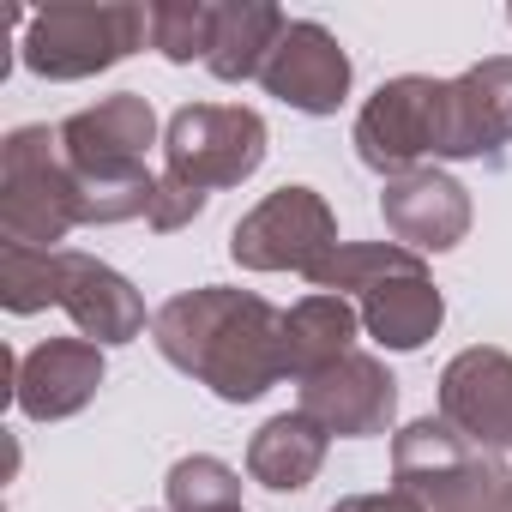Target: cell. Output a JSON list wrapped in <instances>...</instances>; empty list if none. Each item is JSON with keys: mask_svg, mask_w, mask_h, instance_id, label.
Wrapping results in <instances>:
<instances>
[{"mask_svg": "<svg viewBox=\"0 0 512 512\" xmlns=\"http://www.w3.org/2000/svg\"><path fill=\"white\" fill-rule=\"evenodd\" d=\"M332 247H338V223L314 187H278L229 235L235 266H247V272H302L308 278Z\"/></svg>", "mask_w": 512, "mask_h": 512, "instance_id": "obj_7", "label": "cell"}, {"mask_svg": "<svg viewBox=\"0 0 512 512\" xmlns=\"http://www.w3.org/2000/svg\"><path fill=\"white\" fill-rule=\"evenodd\" d=\"M151 43L169 55V61H205L211 43H217V7H151Z\"/></svg>", "mask_w": 512, "mask_h": 512, "instance_id": "obj_23", "label": "cell"}, {"mask_svg": "<svg viewBox=\"0 0 512 512\" xmlns=\"http://www.w3.org/2000/svg\"><path fill=\"white\" fill-rule=\"evenodd\" d=\"M440 422H452L482 452L512 446V356L482 344L452 356L440 374Z\"/></svg>", "mask_w": 512, "mask_h": 512, "instance_id": "obj_10", "label": "cell"}, {"mask_svg": "<svg viewBox=\"0 0 512 512\" xmlns=\"http://www.w3.org/2000/svg\"><path fill=\"white\" fill-rule=\"evenodd\" d=\"M446 103V133L440 157H482L512 139V61H482L464 79L440 85Z\"/></svg>", "mask_w": 512, "mask_h": 512, "instance_id": "obj_15", "label": "cell"}, {"mask_svg": "<svg viewBox=\"0 0 512 512\" xmlns=\"http://www.w3.org/2000/svg\"><path fill=\"white\" fill-rule=\"evenodd\" d=\"M103 386V350L91 338H49L19 362L13 398L31 422H61L73 410H85Z\"/></svg>", "mask_w": 512, "mask_h": 512, "instance_id": "obj_14", "label": "cell"}, {"mask_svg": "<svg viewBox=\"0 0 512 512\" xmlns=\"http://www.w3.org/2000/svg\"><path fill=\"white\" fill-rule=\"evenodd\" d=\"M55 133H61V157L79 181V223H127V217L151 211L157 175L145 169V145L157 133V115L145 97H133V91L103 97L97 109H79Z\"/></svg>", "mask_w": 512, "mask_h": 512, "instance_id": "obj_2", "label": "cell"}, {"mask_svg": "<svg viewBox=\"0 0 512 512\" xmlns=\"http://www.w3.org/2000/svg\"><path fill=\"white\" fill-rule=\"evenodd\" d=\"M380 217L386 229L398 235V247L410 253H440V247H458L464 229H470V199L452 175L440 169H410V175H392L386 193H380Z\"/></svg>", "mask_w": 512, "mask_h": 512, "instance_id": "obj_12", "label": "cell"}, {"mask_svg": "<svg viewBox=\"0 0 512 512\" xmlns=\"http://www.w3.org/2000/svg\"><path fill=\"white\" fill-rule=\"evenodd\" d=\"M151 37L145 7H55L31 19L25 67L43 79H85L97 67H115Z\"/></svg>", "mask_w": 512, "mask_h": 512, "instance_id": "obj_6", "label": "cell"}, {"mask_svg": "<svg viewBox=\"0 0 512 512\" xmlns=\"http://www.w3.org/2000/svg\"><path fill=\"white\" fill-rule=\"evenodd\" d=\"M284 13L278 7H217V43L205 55V67L217 79H260L272 43L284 37Z\"/></svg>", "mask_w": 512, "mask_h": 512, "instance_id": "obj_19", "label": "cell"}, {"mask_svg": "<svg viewBox=\"0 0 512 512\" xmlns=\"http://www.w3.org/2000/svg\"><path fill=\"white\" fill-rule=\"evenodd\" d=\"M404 272H422V253H410V247H398V241H338L326 260L308 272V284L320 290V296H344V290H374V284H386V278H404Z\"/></svg>", "mask_w": 512, "mask_h": 512, "instance_id": "obj_20", "label": "cell"}, {"mask_svg": "<svg viewBox=\"0 0 512 512\" xmlns=\"http://www.w3.org/2000/svg\"><path fill=\"white\" fill-rule=\"evenodd\" d=\"M398 410V380L386 374V362L350 350L332 368L302 380V416H314L326 434L362 440V434H386Z\"/></svg>", "mask_w": 512, "mask_h": 512, "instance_id": "obj_9", "label": "cell"}, {"mask_svg": "<svg viewBox=\"0 0 512 512\" xmlns=\"http://www.w3.org/2000/svg\"><path fill=\"white\" fill-rule=\"evenodd\" d=\"M55 308H67L73 326H79L91 344H127V338L145 332V302H139V290H133L121 272H109L103 260L73 253V247H61Z\"/></svg>", "mask_w": 512, "mask_h": 512, "instance_id": "obj_13", "label": "cell"}, {"mask_svg": "<svg viewBox=\"0 0 512 512\" xmlns=\"http://www.w3.org/2000/svg\"><path fill=\"white\" fill-rule=\"evenodd\" d=\"M266 163V121L241 103H193L169 121L163 175L181 187H235Z\"/></svg>", "mask_w": 512, "mask_h": 512, "instance_id": "obj_5", "label": "cell"}, {"mask_svg": "<svg viewBox=\"0 0 512 512\" xmlns=\"http://www.w3.org/2000/svg\"><path fill=\"white\" fill-rule=\"evenodd\" d=\"M446 320V302L440 290L428 284V272H404V278H386L362 296V326L374 332V344L386 350H422Z\"/></svg>", "mask_w": 512, "mask_h": 512, "instance_id": "obj_17", "label": "cell"}, {"mask_svg": "<svg viewBox=\"0 0 512 512\" xmlns=\"http://www.w3.org/2000/svg\"><path fill=\"white\" fill-rule=\"evenodd\" d=\"M151 332L157 350L223 404H247L284 380V314L247 290H187L157 308Z\"/></svg>", "mask_w": 512, "mask_h": 512, "instance_id": "obj_1", "label": "cell"}, {"mask_svg": "<svg viewBox=\"0 0 512 512\" xmlns=\"http://www.w3.org/2000/svg\"><path fill=\"white\" fill-rule=\"evenodd\" d=\"M241 506V476L223 458H181L169 470V512H223Z\"/></svg>", "mask_w": 512, "mask_h": 512, "instance_id": "obj_22", "label": "cell"}, {"mask_svg": "<svg viewBox=\"0 0 512 512\" xmlns=\"http://www.w3.org/2000/svg\"><path fill=\"white\" fill-rule=\"evenodd\" d=\"M79 223V181L61 157V133L19 127L0 151V235L7 247L55 253V241Z\"/></svg>", "mask_w": 512, "mask_h": 512, "instance_id": "obj_4", "label": "cell"}, {"mask_svg": "<svg viewBox=\"0 0 512 512\" xmlns=\"http://www.w3.org/2000/svg\"><path fill=\"white\" fill-rule=\"evenodd\" d=\"M326 440H332V434H326L314 416L284 410V416H272L260 434H253V446H247V476L260 482V488H272V494H296V488H308V482L320 476Z\"/></svg>", "mask_w": 512, "mask_h": 512, "instance_id": "obj_16", "label": "cell"}, {"mask_svg": "<svg viewBox=\"0 0 512 512\" xmlns=\"http://www.w3.org/2000/svg\"><path fill=\"white\" fill-rule=\"evenodd\" d=\"M223 512H241V506H223Z\"/></svg>", "mask_w": 512, "mask_h": 512, "instance_id": "obj_26", "label": "cell"}, {"mask_svg": "<svg viewBox=\"0 0 512 512\" xmlns=\"http://www.w3.org/2000/svg\"><path fill=\"white\" fill-rule=\"evenodd\" d=\"M332 512H422L404 488H392V494H350V500H338Z\"/></svg>", "mask_w": 512, "mask_h": 512, "instance_id": "obj_25", "label": "cell"}, {"mask_svg": "<svg viewBox=\"0 0 512 512\" xmlns=\"http://www.w3.org/2000/svg\"><path fill=\"white\" fill-rule=\"evenodd\" d=\"M446 103L434 79H392L374 91V103L356 121V151L380 175H410L422 157H440Z\"/></svg>", "mask_w": 512, "mask_h": 512, "instance_id": "obj_8", "label": "cell"}, {"mask_svg": "<svg viewBox=\"0 0 512 512\" xmlns=\"http://www.w3.org/2000/svg\"><path fill=\"white\" fill-rule=\"evenodd\" d=\"M392 476L422 512H512V470L434 416L392 440Z\"/></svg>", "mask_w": 512, "mask_h": 512, "instance_id": "obj_3", "label": "cell"}, {"mask_svg": "<svg viewBox=\"0 0 512 512\" xmlns=\"http://www.w3.org/2000/svg\"><path fill=\"white\" fill-rule=\"evenodd\" d=\"M55 272H61V247L37 253V247H7L0 241V302L13 314H37L55 302Z\"/></svg>", "mask_w": 512, "mask_h": 512, "instance_id": "obj_21", "label": "cell"}, {"mask_svg": "<svg viewBox=\"0 0 512 512\" xmlns=\"http://www.w3.org/2000/svg\"><path fill=\"white\" fill-rule=\"evenodd\" d=\"M266 91L284 97L302 115H332L350 91V55L338 49V37L326 25H284V37L272 43L266 67H260Z\"/></svg>", "mask_w": 512, "mask_h": 512, "instance_id": "obj_11", "label": "cell"}, {"mask_svg": "<svg viewBox=\"0 0 512 512\" xmlns=\"http://www.w3.org/2000/svg\"><path fill=\"white\" fill-rule=\"evenodd\" d=\"M362 326V308H350L344 296H308L284 314V374L308 380L320 368H332L338 356H350Z\"/></svg>", "mask_w": 512, "mask_h": 512, "instance_id": "obj_18", "label": "cell"}, {"mask_svg": "<svg viewBox=\"0 0 512 512\" xmlns=\"http://www.w3.org/2000/svg\"><path fill=\"white\" fill-rule=\"evenodd\" d=\"M205 211V193L199 187H181V181H169V175H157V193H151V211H145V223L151 229H181V223H193Z\"/></svg>", "mask_w": 512, "mask_h": 512, "instance_id": "obj_24", "label": "cell"}]
</instances>
